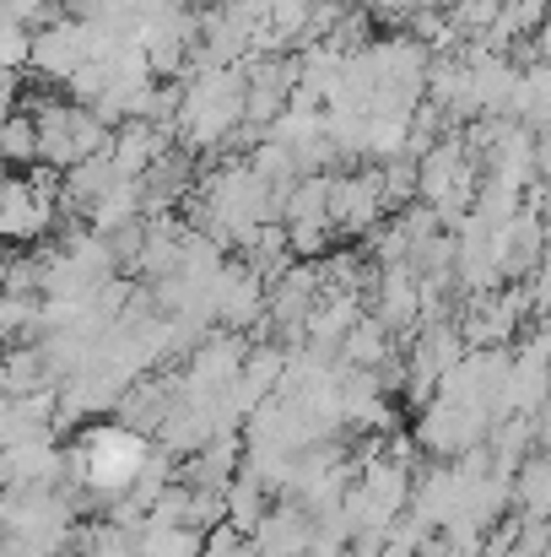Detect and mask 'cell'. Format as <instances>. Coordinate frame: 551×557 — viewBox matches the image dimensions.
Returning a JSON list of instances; mask_svg holds the SVG:
<instances>
[{
	"mask_svg": "<svg viewBox=\"0 0 551 557\" xmlns=\"http://www.w3.org/2000/svg\"><path fill=\"white\" fill-rule=\"evenodd\" d=\"M82 60H87V16H54V22L27 33V60L22 65H27L33 82L60 87Z\"/></svg>",
	"mask_w": 551,
	"mask_h": 557,
	"instance_id": "cell-1",
	"label": "cell"
},
{
	"mask_svg": "<svg viewBox=\"0 0 551 557\" xmlns=\"http://www.w3.org/2000/svg\"><path fill=\"white\" fill-rule=\"evenodd\" d=\"M54 227V200H38L22 174H0V244H43Z\"/></svg>",
	"mask_w": 551,
	"mask_h": 557,
	"instance_id": "cell-2",
	"label": "cell"
},
{
	"mask_svg": "<svg viewBox=\"0 0 551 557\" xmlns=\"http://www.w3.org/2000/svg\"><path fill=\"white\" fill-rule=\"evenodd\" d=\"M309 536H314V515L298 498H287V504H271L260 515V525L249 531V547L260 557H303Z\"/></svg>",
	"mask_w": 551,
	"mask_h": 557,
	"instance_id": "cell-3",
	"label": "cell"
},
{
	"mask_svg": "<svg viewBox=\"0 0 551 557\" xmlns=\"http://www.w3.org/2000/svg\"><path fill=\"white\" fill-rule=\"evenodd\" d=\"M174 141V125H152V120H120L114 131H109V163H114V174L120 180H141L147 174V163L163 152Z\"/></svg>",
	"mask_w": 551,
	"mask_h": 557,
	"instance_id": "cell-4",
	"label": "cell"
},
{
	"mask_svg": "<svg viewBox=\"0 0 551 557\" xmlns=\"http://www.w3.org/2000/svg\"><path fill=\"white\" fill-rule=\"evenodd\" d=\"M265 509H271V487H260L249 471H233V482L222 487V520H227L238 536H249Z\"/></svg>",
	"mask_w": 551,
	"mask_h": 557,
	"instance_id": "cell-5",
	"label": "cell"
},
{
	"mask_svg": "<svg viewBox=\"0 0 551 557\" xmlns=\"http://www.w3.org/2000/svg\"><path fill=\"white\" fill-rule=\"evenodd\" d=\"M38 163V125L27 109H5L0 114V169H27Z\"/></svg>",
	"mask_w": 551,
	"mask_h": 557,
	"instance_id": "cell-6",
	"label": "cell"
},
{
	"mask_svg": "<svg viewBox=\"0 0 551 557\" xmlns=\"http://www.w3.org/2000/svg\"><path fill=\"white\" fill-rule=\"evenodd\" d=\"M136 557H200V536L189 525H141Z\"/></svg>",
	"mask_w": 551,
	"mask_h": 557,
	"instance_id": "cell-7",
	"label": "cell"
},
{
	"mask_svg": "<svg viewBox=\"0 0 551 557\" xmlns=\"http://www.w3.org/2000/svg\"><path fill=\"white\" fill-rule=\"evenodd\" d=\"M373 557H416V547H405V542H389V536H384Z\"/></svg>",
	"mask_w": 551,
	"mask_h": 557,
	"instance_id": "cell-8",
	"label": "cell"
},
{
	"mask_svg": "<svg viewBox=\"0 0 551 557\" xmlns=\"http://www.w3.org/2000/svg\"><path fill=\"white\" fill-rule=\"evenodd\" d=\"M347 557H352V553H347Z\"/></svg>",
	"mask_w": 551,
	"mask_h": 557,
	"instance_id": "cell-9",
	"label": "cell"
}]
</instances>
